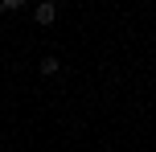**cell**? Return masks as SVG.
I'll return each instance as SVG.
<instances>
[{"instance_id": "6da1fadb", "label": "cell", "mask_w": 156, "mask_h": 152, "mask_svg": "<svg viewBox=\"0 0 156 152\" xmlns=\"http://www.w3.org/2000/svg\"><path fill=\"white\" fill-rule=\"evenodd\" d=\"M54 16H58V8H54V4H37V21H41V25H49Z\"/></svg>"}, {"instance_id": "7a4b0ae2", "label": "cell", "mask_w": 156, "mask_h": 152, "mask_svg": "<svg viewBox=\"0 0 156 152\" xmlns=\"http://www.w3.org/2000/svg\"><path fill=\"white\" fill-rule=\"evenodd\" d=\"M62 70V62H58V58H45V62H41V74H58Z\"/></svg>"}]
</instances>
